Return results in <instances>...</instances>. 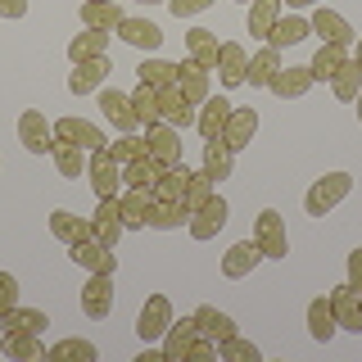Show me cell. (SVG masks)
<instances>
[{"instance_id": "1", "label": "cell", "mask_w": 362, "mask_h": 362, "mask_svg": "<svg viewBox=\"0 0 362 362\" xmlns=\"http://www.w3.org/2000/svg\"><path fill=\"white\" fill-rule=\"evenodd\" d=\"M349 190H354V177L349 173H326V177H317L313 190L303 195V209H308V218H326L335 204L349 199Z\"/></svg>"}, {"instance_id": "2", "label": "cell", "mask_w": 362, "mask_h": 362, "mask_svg": "<svg viewBox=\"0 0 362 362\" xmlns=\"http://www.w3.org/2000/svg\"><path fill=\"white\" fill-rule=\"evenodd\" d=\"M254 245L263 249V258H290V235L276 209H263L254 218Z\"/></svg>"}, {"instance_id": "3", "label": "cell", "mask_w": 362, "mask_h": 362, "mask_svg": "<svg viewBox=\"0 0 362 362\" xmlns=\"http://www.w3.org/2000/svg\"><path fill=\"white\" fill-rule=\"evenodd\" d=\"M18 145L28 154H50L54 150V122L41 109H23L18 113Z\"/></svg>"}, {"instance_id": "4", "label": "cell", "mask_w": 362, "mask_h": 362, "mask_svg": "<svg viewBox=\"0 0 362 362\" xmlns=\"http://www.w3.org/2000/svg\"><path fill=\"white\" fill-rule=\"evenodd\" d=\"M168 326H173V299H168V294H150L145 308L136 313V335H141L145 344H154V339H163Z\"/></svg>"}, {"instance_id": "5", "label": "cell", "mask_w": 362, "mask_h": 362, "mask_svg": "<svg viewBox=\"0 0 362 362\" xmlns=\"http://www.w3.org/2000/svg\"><path fill=\"white\" fill-rule=\"evenodd\" d=\"M86 177H90V186H95L100 199H105V195H118V186H122V163L109 154V145L90 150V158H86Z\"/></svg>"}, {"instance_id": "6", "label": "cell", "mask_w": 362, "mask_h": 362, "mask_svg": "<svg viewBox=\"0 0 362 362\" xmlns=\"http://www.w3.org/2000/svg\"><path fill=\"white\" fill-rule=\"evenodd\" d=\"M127 231V222H122V199L118 195H105L95 204V213H90V235H95L100 245H118V235Z\"/></svg>"}, {"instance_id": "7", "label": "cell", "mask_w": 362, "mask_h": 362, "mask_svg": "<svg viewBox=\"0 0 362 362\" xmlns=\"http://www.w3.org/2000/svg\"><path fill=\"white\" fill-rule=\"evenodd\" d=\"M145 154L154 158V163H181V132L173 122H154V127H145Z\"/></svg>"}, {"instance_id": "8", "label": "cell", "mask_w": 362, "mask_h": 362, "mask_svg": "<svg viewBox=\"0 0 362 362\" xmlns=\"http://www.w3.org/2000/svg\"><path fill=\"white\" fill-rule=\"evenodd\" d=\"M82 313L90 322H105L113 313V276L109 272H90V281L82 286Z\"/></svg>"}, {"instance_id": "9", "label": "cell", "mask_w": 362, "mask_h": 362, "mask_svg": "<svg viewBox=\"0 0 362 362\" xmlns=\"http://www.w3.org/2000/svg\"><path fill=\"white\" fill-rule=\"evenodd\" d=\"M68 258H73L77 267H86V272H109V276H113V267H118V254H113L109 245H100L95 235H86V240L68 245Z\"/></svg>"}, {"instance_id": "10", "label": "cell", "mask_w": 362, "mask_h": 362, "mask_svg": "<svg viewBox=\"0 0 362 362\" xmlns=\"http://www.w3.org/2000/svg\"><path fill=\"white\" fill-rule=\"evenodd\" d=\"M326 299H331V308H335V322H339V331H354V335H362V294L349 286H335L331 294H326Z\"/></svg>"}, {"instance_id": "11", "label": "cell", "mask_w": 362, "mask_h": 362, "mask_svg": "<svg viewBox=\"0 0 362 362\" xmlns=\"http://www.w3.org/2000/svg\"><path fill=\"white\" fill-rule=\"evenodd\" d=\"M195 105H190L186 95H181V86L173 82V86H158V118L163 122H173V127L181 132V127H195Z\"/></svg>"}, {"instance_id": "12", "label": "cell", "mask_w": 362, "mask_h": 362, "mask_svg": "<svg viewBox=\"0 0 362 362\" xmlns=\"http://www.w3.org/2000/svg\"><path fill=\"white\" fill-rule=\"evenodd\" d=\"M226 213H231V209H226V199H222V195H213L199 213H190V222H186V226H190V240H199V245H204V240H213V235H218L222 226H226Z\"/></svg>"}, {"instance_id": "13", "label": "cell", "mask_w": 362, "mask_h": 362, "mask_svg": "<svg viewBox=\"0 0 362 362\" xmlns=\"http://www.w3.org/2000/svg\"><path fill=\"white\" fill-rule=\"evenodd\" d=\"M308 23H313L317 37H322V45H344L349 50V41H354V23L344 14H335V9H326V5H317V14Z\"/></svg>"}, {"instance_id": "14", "label": "cell", "mask_w": 362, "mask_h": 362, "mask_svg": "<svg viewBox=\"0 0 362 362\" xmlns=\"http://www.w3.org/2000/svg\"><path fill=\"white\" fill-rule=\"evenodd\" d=\"M100 113L113 122L118 132H136L141 127V118H136V105H132V95H122V90H109V86H100Z\"/></svg>"}, {"instance_id": "15", "label": "cell", "mask_w": 362, "mask_h": 362, "mask_svg": "<svg viewBox=\"0 0 362 362\" xmlns=\"http://www.w3.org/2000/svg\"><path fill=\"white\" fill-rule=\"evenodd\" d=\"M258 263H263V249H258L254 240H235V245L222 254V276H226V281H245Z\"/></svg>"}, {"instance_id": "16", "label": "cell", "mask_w": 362, "mask_h": 362, "mask_svg": "<svg viewBox=\"0 0 362 362\" xmlns=\"http://www.w3.org/2000/svg\"><path fill=\"white\" fill-rule=\"evenodd\" d=\"M105 82H109V54L105 59L73 64V73H68V90H73V95H95Z\"/></svg>"}, {"instance_id": "17", "label": "cell", "mask_w": 362, "mask_h": 362, "mask_svg": "<svg viewBox=\"0 0 362 362\" xmlns=\"http://www.w3.org/2000/svg\"><path fill=\"white\" fill-rule=\"evenodd\" d=\"M231 109H235V105H231L226 95H209V100H204L199 113H195V127H199L204 141H218L222 127H226V118H231Z\"/></svg>"}, {"instance_id": "18", "label": "cell", "mask_w": 362, "mask_h": 362, "mask_svg": "<svg viewBox=\"0 0 362 362\" xmlns=\"http://www.w3.org/2000/svg\"><path fill=\"white\" fill-rule=\"evenodd\" d=\"M272 95H281V100H299V95H308L313 90V73H308V64H281V73L272 77Z\"/></svg>"}, {"instance_id": "19", "label": "cell", "mask_w": 362, "mask_h": 362, "mask_svg": "<svg viewBox=\"0 0 362 362\" xmlns=\"http://www.w3.org/2000/svg\"><path fill=\"white\" fill-rule=\"evenodd\" d=\"M54 141H73V145H82V150H100V145H109L105 132H100L95 122H86V118H59V122H54Z\"/></svg>"}, {"instance_id": "20", "label": "cell", "mask_w": 362, "mask_h": 362, "mask_svg": "<svg viewBox=\"0 0 362 362\" xmlns=\"http://www.w3.org/2000/svg\"><path fill=\"white\" fill-rule=\"evenodd\" d=\"M195 335H199L195 317H181V322H173V326L163 331V362H186L190 344H195Z\"/></svg>"}, {"instance_id": "21", "label": "cell", "mask_w": 362, "mask_h": 362, "mask_svg": "<svg viewBox=\"0 0 362 362\" xmlns=\"http://www.w3.org/2000/svg\"><path fill=\"white\" fill-rule=\"evenodd\" d=\"M0 354H5V358H18V362H41V358H50V349H45L41 335H32V331H5V339H0Z\"/></svg>"}, {"instance_id": "22", "label": "cell", "mask_w": 362, "mask_h": 362, "mask_svg": "<svg viewBox=\"0 0 362 362\" xmlns=\"http://www.w3.org/2000/svg\"><path fill=\"white\" fill-rule=\"evenodd\" d=\"M245 68H249V50L240 41H222L218 50V77L222 86H245Z\"/></svg>"}, {"instance_id": "23", "label": "cell", "mask_w": 362, "mask_h": 362, "mask_svg": "<svg viewBox=\"0 0 362 362\" xmlns=\"http://www.w3.org/2000/svg\"><path fill=\"white\" fill-rule=\"evenodd\" d=\"M218 50H222V41H218V32H209V28H190L186 32V59H195L199 68H218Z\"/></svg>"}, {"instance_id": "24", "label": "cell", "mask_w": 362, "mask_h": 362, "mask_svg": "<svg viewBox=\"0 0 362 362\" xmlns=\"http://www.w3.org/2000/svg\"><path fill=\"white\" fill-rule=\"evenodd\" d=\"M177 86H181V95H186L190 105H204V100L213 95V90H209V68H199L195 59L177 64Z\"/></svg>"}, {"instance_id": "25", "label": "cell", "mask_w": 362, "mask_h": 362, "mask_svg": "<svg viewBox=\"0 0 362 362\" xmlns=\"http://www.w3.org/2000/svg\"><path fill=\"white\" fill-rule=\"evenodd\" d=\"M118 37L127 41V45H136V50H158V45H163V28L150 23V18H122L118 23Z\"/></svg>"}, {"instance_id": "26", "label": "cell", "mask_w": 362, "mask_h": 362, "mask_svg": "<svg viewBox=\"0 0 362 362\" xmlns=\"http://www.w3.org/2000/svg\"><path fill=\"white\" fill-rule=\"evenodd\" d=\"M254 132H258V113L254 109H231V118H226V127H222L226 150H245V145L254 141Z\"/></svg>"}, {"instance_id": "27", "label": "cell", "mask_w": 362, "mask_h": 362, "mask_svg": "<svg viewBox=\"0 0 362 362\" xmlns=\"http://www.w3.org/2000/svg\"><path fill=\"white\" fill-rule=\"evenodd\" d=\"M54 173H59L64 181H77L86 173V158H90V150H82V145H73V141H54Z\"/></svg>"}, {"instance_id": "28", "label": "cell", "mask_w": 362, "mask_h": 362, "mask_svg": "<svg viewBox=\"0 0 362 362\" xmlns=\"http://www.w3.org/2000/svg\"><path fill=\"white\" fill-rule=\"evenodd\" d=\"M181 222H190V213H186L181 199H150V218H145L150 231H177Z\"/></svg>"}, {"instance_id": "29", "label": "cell", "mask_w": 362, "mask_h": 362, "mask_svg": "<svg viewBox=\"0 0 362 362\" xmlns=\"http://www.w3.org/2000/svg\"><path fill=\"white\" fill-rule=\"evenodd\" d=\"M158 173H163V163H154L150 154H141V158H132V163H122V186L127 190H150L154 195Z\"/></svg>"}, {"instance_id": "30", "label": "cell", "mask_w": 362, "mask_h": 362, "mask_svg": "<svg viewBox=\"0 0 362 362\" xmlns=\"http://www.w3.org/2000/svg\"><path fill=\"white\" fill-rule=\"evenodd\" d=\"M127 18L122 14V5L113 0V5H95V0H82V28L90 32H118V23Z\"/></svg>"}, {"instance_id": "31", "label": "cell", "mask_w": 362, "mask_h": 362, "mask_svg": "<svg viewBox=\"0 0 362 362\" xmlns=\"http://www.w3.org/2000/svg\"><path fill=\"white\" fill-rule=\"evenodd\" d=\"M105 54H109V32H90V28H82V37L68 41V59H73V64L105 59Z\"/></svg>"}, {"instance_id": "32", "label": "cell", "mask_w": 362, "mask_h": 362, "mask_svg": "<svg viewBox=\"0 0 362 362\" xmlns=\"http://www.w3.org/2000/svg\"><path fill=\"white\" fill-rule=\"evenodd\" d=\"M281 73V50L276 45H263V50L249 59V68H245V82L249 86H272V77Z\"/></svg>"}, {"instance_id": "33", "label": "cell", "mask_w": 362, "mask_h": 362, "mask_svg": "<svg viewBox=\"0 0 362 362\" xmlns=\"http://www.w3.org/2000/svg\"><path fill=\"white\" fill-rule=\"evenodd\" d=\"M190 168L186 163H168L163 173H158V181H154V199H186V186H190Z\"/></svg>"}, {"instance_id": "34", "label": "cell", "mask_w": 362, "mask_h": 362, "mask_svg": "<svg viewBox=\"0 0 362 362\" xmlns=\"http://www.w3.org/2000/svg\"><path fill=\"white\" fill-rule=\"evenodd\" d=\"M344 64H349L344 45H317V54H313L308 73H313V82H335V73H339Z\"/></svg>"}, {"instance_id": "35", "label": "cell", "mask_w": 362, "mask_h": 362, "mask_svg": "<svg viewBox=\"0 0 362 362\" xmlns=\"http://www.w3.org/2000/svg\"><path fill=\"white\" fill-rule=\"evenodd\" d=\"M313 32V23L303 18V14H281L276 18V28H272V37H267V45H276V50H286V45H299L303 37Z\"/></svg>"}, {"instance_id": "36", "label": "cell", "mask_w": 362, "mask_h": 362, "mask_svg": "<svg viewBox=\"0 0 362 362\" xmlns=\"http://www.w3.org/2000/svg\"><path fill=\"white\" fill-rule=\"evenodd\" d=\"M335 331H339V322H335L331 299H313V303H308V335L317 339V344H331Z\"/></svg>"}, {"instance_id": "37", "label": "cell", "mask_w": 362, "mask_h": 362, "mask_svg": "<svg viewBox=\"0 0 362 362\" xmlns=\"http://www.w3.org/2000/svg\"><path fill=\"white\" fill-rule=\"evenodd\" d=\"M195 326H199V335L218 339V344H222V339H231V335H240V331H235V322H231V317H226L222 308H213V303H204V308L195 313Z\"/></svg>"}, {"instance_id": "38", "label": "cell", "mask_w": 362, "mask_h": 362, "mask_svg": "<svg viewBox=\"0 0 362 362\" xmlns=\"http://www.w3.org/2000/svg\"><path fill=\"white\" fill-rule=\"evenodd\" d=\"M50 231H54V240L77 245V240H86V235H90V222L77 218V213H68V209H54L50 213Z\"/></svg>"}, {"instance_id": "39", "label": "cell", "mask_w": 362, "mask_h": 362, "mask_svg": "<svg viewBox=\"0 0 362 362\" xmlns=\"http://www.w3.org/2000/svg\"><path fill=\"white\" fill-rule=\"evenodd\" d=\"M231 158H235V150H226L222 136H218V141H204V173H209V181H226V177H231Z\"/></svg>"}, {"instance_id": "40", "label": "cell", "mask_w": 362, "mask_h": 362, "mask_svg": "<svg viewBox=\"0 0 362 362\" xmlns=\"http://www.w3.org/2000/svg\"><path fill=\"white\" fill-rule=\"evenodd\" d=\"M281 18V0H254L249 5V37H272V28H276Z\"/></svg>"}, {"instance_id": "41", "label": "cell", "mask_w": 362, "mask_h": 362, "mask_svg": "<svg viewBox=\"0 0 362 362\" xmlns=\"http://www.w3.org/2000/svg\"><path fill=\"white\" fill-rule=\"evenodd\" d=\"M122 222L136 226V231H145V218H150V190H122Z\"/></svg>"}, {"instance_id": "42", "label": "cell", "mask_w": 362, "mask_h": 362, "mask_svg": "<svg viewBox=\"0 0 362 362\" xmlns=\"http://www.w3.org/2000/svg\"><path fill=\"white\" fill-rule=\"evenodd\" d=\"M0 326H5V331H32V335H41L45 326H50V317H45L41 308H14V313L0 317Z\"/></svg>"}, {"instance_id": "43", "label": "cell", "mask_w": 362, "mask_h": 362, "mask_svg": "<svg viewBox=\"0 0 362 362\" xmlns=\"http://www.w3.org/2000/svg\"><path fill=\"white\" fill-rule=\"evenodd\" d=\"M132 105H136V118H141V127H154V122H163V118H158V90H154L150 82H136Z\"/></svg>"}, {"instance_id": "44", "label": "cell", "mask_w": 362, "mask_h": 362, "mask_svg": "<svg viewBox=\"0 0 362 362\" xmlns=\"http://www.w3.org/2000/svg\"><path fill=\"white\" fill-rule=\"evenodd\" d=\"M136 82H150L154 90H158V86H173V82H177V64H168V59H145L141 68H136Z\"/></svg>"}, {"instance_id": "45", "label": "cell", "mask_w": 362, "mask_h": 362, "mask_svg": "<svg viewBox=\"0 0 362 362\" xmlns=\"http://www.w3.org/2000/svg\"><path fill=\"white\" fill-rule=\"evenodd\" d=\"M213 195H218V181H209V173H195V177H190V186H186V199H181V204H186V213H199Z\"/></svg>"}, {"instance_id": "46", "label": "cell", "mask_w": 362, "mask_h": 362, "mask_svg": "<svg viewBox=\"0 0 362 362\" xmlns=\"http://www.w3.org/2000/svg\"><path fill=\"white\" fill-rule=\"evenodd\" d=\"M331 90H335V100H358V90H362V68H358L354 59H349V64L335 73Z\"/></svg>"}, {"instance_id": "47", "label": "cell", "mask_w": 362, "mask_h": 362, "mask_svg": "<svg viewBox=\"0 0 362 362\" xmlns=\"http://www.w3.org/2000/svg\"><path fill=\"white\" fill-rule=\"evenodd\" d=\"M218 358H222V362H263L258 344H249V339H240V335L222 339V344H218Z\"/></svg>"}, {"instance_id": "48", "label": "cell", "mask_w": 362, "mask_h": 362, "mask_svg": "<svg viewBox=\"0 0 362 362\" xmlns=\"http://www.w3.org/2000/svg\"><path fill=\"white\" fill-rule=\"evenodd\" d=\"M50 358H59V362H95L100 354H95V344H90V339H59V344L50 349Z\"/></svg>"}, {"instance_id": "49", "label": "cell", "mask_w": 362, "mask_h": 362, "mask_svg": "<svg viewBox=\"0 0 362 362\" xmlns=\"http://www.w3.org/2000/svg\"><path fill=\"white\" fill-rule=\"evenodd\" d=\"M109 154L118 158V163H132V158H141V154H145V136H136V132H122L118 141L109 145Z\"/></svg>"}, {"instance_id": "50", "label": "cell", "mask_w": 362, "mask_h": 362, "mask_svg": "<svg viewBox=\"0 0 362 362\" xmlns=\"http://www.w3.org/2000/svg\"><path fill=\"white\" fill-rule=\"evenodd\" d=\"M18 308V276L14 272H0V317Z\"/></svg>"}, {"instance_id": "51", "label": "cell", "mask_w": 362, "mask_h": 362, "mask_svg": "<svg viewBox=\"0 0 362 362\" xmlns=\"http://www.w3.org/2000/svg\"><path fill=\"white\" fill-rule=\"evenodd\" d=\"M209 358H218V339H209V335H195V344H190L186 362H209Z\"/></svg>"}, {"instance_id": "52", "label": "cell", "mask_w": 362, "mask_h": 362, "mask_svg": "<svg viewBox=\"0 0 362 362\" xmlns=\"http://www.w3.org/2000/svg\"><path fill=\"white\" fill-rule=\"evenodd\" d=\"M213 0H168V9H173L177 18H195V14H204Z\"/></svg>"}, {"instance_id": "53", "label": "cell", "mask_w": 362, "mask_h": 362, "mask_svg": "<svg viewBox=\"0 0 362 362\" xmlns=\"http://www.w3.org/2000/svg\"><path fill=\"white\" fill-rule=\"evenodd\" d=\"M349 286L362 294V249H354V254H349Z\"/></svg>"}, {"instance_id": "54", "label": "cell", "mask_w": 362, "mask_h": 362, "mask_svg": "<svg viewBox=\"0 0 362 362\" xmlns=\"http://www.w3.org/2000/svg\"><path fill=\"white\" fill-rule=\"evenodd\" d=\"M0 18H28V0H0Z\"/></svg>"}, {"instance_id": "55", "label": "cell", "mask_w": 362, "mask_h": 362, "mask_svg": "<svg viewBox=\"0 0 362 362\" xmlns=\"http://www.w3.org/2000/svg\"><path fill=\"white\" fill-rule=\"evenodd\" d=\"M313 5H326V0H290V9H313Z\"/></svg>"}, {"instance_id": "56", "label": "cell", "mask_w": 362, "mask_h": 362, "mask_svg": "<svg viewBox=\"0 0 362 362\" xmlns=\"http://www.w3.org/2000/svg\"><path fill=\"white\" fill-rule=\"evenodd\" d=\"M354 105H358V122H362V90H358V100H354Z\"/></svg>"}, {"instance_id": "57", "label": "cell", "mask_w": 362, "mask_h": 362, "mask_svg": "<svg viewBox=\"0 0 362 362\" xmlns=\"http://www.w3.org/2000/svg\"><path fill=\"white\" fill-rule=\"evenodd\" d=\"M354 64H358V68H362V41H358V54H354Z\"/></svg>"}, {"instance_id": "58", "label": "cell", "mask_w": 362, "mask_h": 362, "mask_svg": "<svg viewBox=\"0 0 362 362\" xmlns=\"http://www.w3.org/2000/svg\"><path fill=\"white\" fill-rule=\"evenodd\" d=\"M141 5H168V0H141Z\"/></svg>"}, {"instance_id": "59", "label": "cell", "mask_w": 362, "mask_h": 362, "mask_svg": "<svg viewBox=\"0 0 362 362\" xmlns=\"http://www.w3.org/2000/svg\"><path fill=\"white\" fill-rule=\"evenodd\" d=\"M95 5H113V0H95Z\"/></svg>"}, {"instance_id": "60", "label": "cell", "mask_w": 362, "mask_h": 362, "mask_svg": "<svg viewBox=\"0 0 362 362\" xmlns=\"http://www.w3.org/2000/svg\"><path fill=\"white\" fill-rule=\"evenodd\" d=\"M245 5H254V0H245Z\"/></svg>"}]
</instances>
